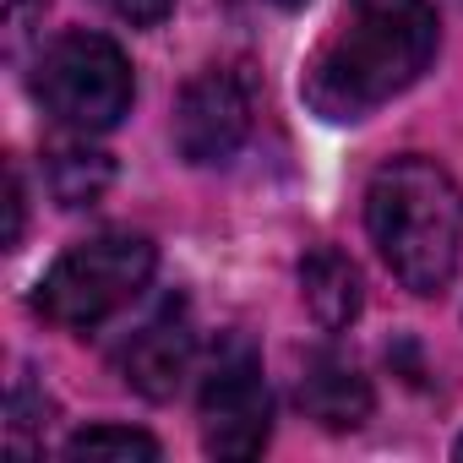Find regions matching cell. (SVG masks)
Wrapping results in <instances>:
<instances>
[{
    "instance_id": "8992f818",
    "label": "cell",
    "mask_w": 463,
    "mask_h": 463,
    "mask_svg": "<svg viewBox=\"0 0 463 463\" xmlns=\"http://www.w3.org/2000/svg\"><path fill=\"white\" fill-rule=\"evenodd\" d=\"M251 137V82L235 66H207L180 88L175 147L185 164H229Z\"/></svg>"
},
{
    "instance_id": "3957f363",
    "label": "cell",
    "mask_w": 463,
    "mask_h": 463,
    "mask_svg": "<svg viewBox=\"0 0 463 463\" xmlns=\"http://www.w3.org/2000/svg\"><path fill=\"white\" fill-rule=\"evenodd\" d=\"M158 268V251L147 235L131 229H104V235L77 241L71 251L55 257V268L39 279V317L66 327V333H93L115 311H126Z\"/></svg>"
},
{
    "instance_id": "5bb4252c",
    "label": "cell",
    "mask_w": 463,
    "mask_h": 463,
    "mask_svg": "<svg viewBox=\"0 0 463 463\" xmlns=\"http://www.w3.org/2000/svg\"><path fill=\"white\" fill-rule=\"evenodd\" d=\"M44 6H50V0H6V23H12V33H28V23L44 17Z\"/></svg>"
},
{
    "instance_id": "52a82bcc",
    "label": "cell",
    "mask_w": 463,
    "mask_h": 463,
    "mask_svg": "<svg viewBox=\"0 0 463 463\" xmlns=\"http://www.w3.org/2000/svg\"><path fill=\"white\" fill-rule=\"evenodd\" d=\"M191 360H196L191 311H185V300H169V306H158V311L131 333V344L120 349V376H126L142 398L164 403V398H175L180 382L191 376Z\"/></svg>"
},
{
    "instance_id": "ba28073f",
    "label": "cell",
    "mask_w": 463,
    "mask_h": 463,
    "mask_svg": "<svg viewBox=\"0 0 463 463\" xmlns=\"http://www.w3.org/2000/svg\"><path fill=\"white\" fill-rule=\"evenodd\" d=\"M295 398H300L306 420H317L322 430H360L371 420V409H376L371 382L338 349H317L306 360V376H300V392Z\"/></svg>"
},
{
    "instance_id": "7c38bea8",
    "label": "cell",
    "mask_w": 463,
    "mask_h": 463,
    "mask_svg": "<svg viewBox=\"0 0 463 463\" xmlns=\"http://www.w3.org/2000/svg\"><path fill=\"white\" fill-rule=\"evenodd\" d=\"M50 430V398L33 387V382H17L12 387V409H6V441L12 452H28V436Z\"/></svg>"
},
{
    "instance_id": "5b68a950",
    "label": "cell",
    "mask_w": 463,
    "mask_h": 463,
    "mask_svg": "<svg viewBox=\"0 0 463 463\" xmlns=\"http://www.w3.org/2000/svg\"><path fill=\"white\" fill-rule=\"evenodd\" d=\"M202 447L213 458H257L273 436V392L251 338L229 333L202 371Z\"/></svg>"
},
{
    "instance_id": "2e32d148",
    "label": "cell",
    "mask_w": 463,
    "mask_h": 463,
    "mask_svg": "<svg viewBox=\"0 0 463 463\" xmlns=\"http://www.w3.org/2000/svg\"><path fill=\"white\" fill-rule=\"evenodd\" d=\"M273 6H284V12H300V6H306V0H273Z\"/></svg>"
},
{
    "instance_id": "277c9868",
    "label": "cell",
    "mask_w": 463,
    "mask_h": 463,
    "mask_svg": "<svg viewBox=\"0 0 463 463\" xmlns=\"http://www.w3.org/2000/svg\"><path fill=\"white\" fill-rule=\"evenodd\" d=\"M33 99L71 131L93 137V131H109L126 120L131 99H137V82H131V61L120 55L115 39L104 33H88V28H71L61 33L39 66H33Z\"/></svg>"
},
{
    "instance_id": "4fadbf2b",
    "label": "cell",
    "mask_w": 463,
    "mask_h": 463,
    "mask_svg": "<svg viewBox=\"0 0 463 463\" xmlns=\"http://www.w3.org/2000/svg\"><path fill=\"white\" fill-rule=\"evenodd\" d=\"M99 6H104L109 17L131 23V28H158V23L175 12V0H99Z\"/></svg>"
},
{
    "instance_id": "8fae6325",
    "label": "cell",
    "mask_w": 463,
    "mask_h": 463,
    "mask_svg": "<svg viewBox=\"0 0 463 463\" xmlns=\"http://www.w3.org/2000/svg\"><path fill=\"white\" fill-rule=\"evenodd\" d=\"M66 458L71 463H88V458H158V441L147 430H131V425H88L66 441Z\"/></svg>"
},
{
    "instance_id": "30bf717a",
    "label": "cell",
    "mask_w": 463,
    "mask_h": 463,
    "mask_svg": "<svg viewBox=\"0 0 463 463\" xmlns=\"http://www.w3.org/2000/svg\"><path fill=\"white\" fill-rule=\"evenodd\" d=\"M115 180V164L99 153V147H61L50 153V191L61 207H93Z\"/></svg>"
},
{
    "instance_id": "7a4b0ae2",
    "label": "cell",
    "mask_w": 463,
    "mask_h": 463,
    "mask_svg": "<svg viewBox=\"0 0 463 463\" xmlns=\"http://www.w3.org/2000/svg\"><path fill=\"white\" fill-rule=\"evenodd\" d=\"M365 229L409 295H441L463 257V185L425 153L387 158L365 185Z\"/></svg>"
},
{
    "instance_id": "9c48e42d",
    "label": "cell",
    "mask_w": 463,
    "mask_h": 463,
    "mask_svg": "<svg viewBox=\"0 0 463 463\" xmlns=\"http://www.w3.org/2000/svg\"><path fill=\"white\" fill-rule=\"evenodd\" d=\"M300 300H306V311L317 317L322 333H344V327L360 317V306H365L360 268H354L344 251L317 246V251L300 262Z\"/></svg>"
},
{
    "instance_id": "e0dca14e",
    "label": "cell",
    "mask_w": 463,
    "mask_h": 463,
    "mask_svg": "<svg viewBox=\"0 0 463 463\" xmlns=\"http://www.w3.org/2000/svg\"><path fill=\"white\" fill-rule=\"evenodd\" d=\"M452 452H458V458H463V436H458V447H452Z\"/></svg>"
},
{
    "instance_id": "6da1fadb",
    "label": "cell",
    "mask_w": 463,
    "mask_h": 463,
    "mask_svg": "<svg viewBox=\"0 0 463 463\" xmlns=\"http://www.w3.org/2000/svg\"><path fill=\"white\" fill-rule=\"evenodd\" d=\"M441 50L430 0H344L300 71V99L327 126H360L409 93Z\"/></svg>"
},
{
    "instance_id": "9a60e30c",
    "label": "cell",
    "mask_w": 463,
    "mask_h": 463,
    "mask_svg": "<svg viewBox=\"0 0 463 463\" xmlns=\"http://www.w3.org/2000/svg\"><path fill=\"white\" fill-rule=\"evenodd\" d=\"M6 207H12V229H6V246H17V241H23V180H17V169H12V191H6Z\"/></svg>"
}]
</instances>
